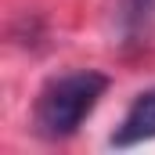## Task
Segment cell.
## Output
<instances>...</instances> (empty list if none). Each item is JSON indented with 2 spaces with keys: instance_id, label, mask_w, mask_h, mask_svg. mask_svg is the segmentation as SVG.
I'll return each instance as SVG.
<instances>
[{
  "instance_id": "6da1fadb",
  "label": "cell",
  "mask_w": 155,
  "mask_h": 155,
  "mask_svg": "<svg viewBox=\"0 0 155 155\" xmlns=\"http://www.w3.org/2000/svg\"><path fill=\"white\" fill-rule=\"evenodd\" d=\"M112 79L97 69H76L65 76H54L43 83V90L36 94L33 105V126L40 137L47 141H65L72 137L83 119L97 108V101L105 97Z\"/></svg>"
},
{
  "instance_id": "7a4b0ae2",
  "label": "cell",
  "mask_w": 155,
  "mask_h": 155,
  "mask_svg": "<svg viewBox=\"0 0 155 155\" xmlns=\"http://www.w3.org/2000/svg\"><path fill=\"white\" fill-rule=\"evenodd\" d=\"M152 137H155V87L134 97V105L126 108L123 123L108 137V144L112 148H134V144H144Z\"/></svg>"
},
{
  "instance_id": "3957f363",
  "label": "cell",
  "mask_w": 155,
  "mask_h": 155,
  "mask_svg": "<svg viewBox=\"0 0 155 155\" xmlns=\"http://www.w3.org/2000/svg\"><path fill=\"white\" fill-rule=\"evenodd\" d=\"M155 25V0H123L119 11V29L126 43H144Z\"/></svg>"
}]
</instances>
